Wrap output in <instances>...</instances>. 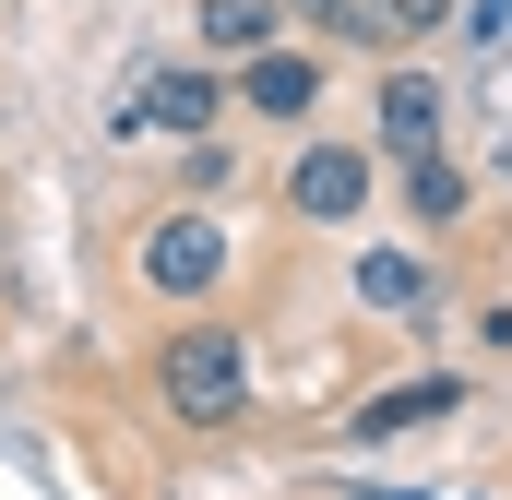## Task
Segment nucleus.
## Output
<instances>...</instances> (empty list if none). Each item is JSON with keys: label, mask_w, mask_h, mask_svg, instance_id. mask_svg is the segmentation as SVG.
Segmentation results:
<instances>
[{"label": "nucleus", "mask_w": 512, "mask_h": 500, "mask_svg": "<svg viewBox=\"0 0 512 500\" xmlns=\"http://www.w3.org/2000/svg\"><path fill=\"white\" fill-rule=\"evenodd\" d=\"M382 143L393 155H441V84L429 72H382Z\"/></svg>", "instance_id": "obj_6"}, {"label": "nucleus", "mask_w": 512, "mask_h": 500, "mask_svg": "<svg viewBox=\"0 0 512 500\" xmlns=\"http://www.w3.org/2000/svg\"><path fill=\"white\" fill-rule=\"evenodd\" d=\"M215 274H227V227L215 215H155L143 227V286L155 298H203Z\"/></svg>", "instance_id": "obj_3"}, {"label": "nucleus", "mask_w": 512, "mask_h": 500, "mask_svg": "<svg viewBox=\"0 0 512 500\" xmlns=\"http://www.w3.org/2000/svg\"><path fill=\"white\" fill-rule=\"evenodd\" d=\"M382 24H393V36H441V24H453V0H382Z\"/></svg>", "instance_id": "obj_12"}, {"label": "nucleus", "mask_w": 512, "mask_h": 500, "mask_svg": "<svg viewBox=\"0 0 512 500\" xmlns=\"http://www.w3.org/2000/svg\"><path fill=\"white\" fill-rule=\"evenodd\" d=\"M215 120H227V84L203 60H155V72H131V96H120V131H215Z\"/></svg>", "instance_id": "obj_2"}, {"label": "nucleus", "mask_w": 512, "mask_h": 500, "mask_svg": "<svg viewBox=\"0 0 512 500\" xmlns=\"http://www.w3.org/2000/svg\"><path fill=\"white\" fill-rule=\"evenodd\" d=\"M286 203H298L310 227H346V215L370 203V155H358V143H310V155L286 167Z\"/></svg>", "instance_id": "obj_4"}, {"label": "nucleus", "mask_w": 512, "mask_h": 500, "mask_svg": "<svg viewBox=\"0 0 512 500\" xmlns=\"http://www.w3.org/2000/svg\"><path fill=\"white\" fill-rule=\"evenodd\" d=\"M465 405V381H405V393H382L370 417H358V441H393V429H429V417H453Z\"/></svg>", "instance_id": "obj_7"}, {"label": "nucleus", "mask_w": 512, "mask_h": 500, "mask_svg": "<svg viewBox=\"0 0 512 500\" xmlns=\"http://www.w3.org/2000/svg\"><path fill=\"white\" fill-rule=\"evenodd\" d=\"M239 108H251V120H310V108H322V60L251 48V60H239Z\"/></svg>", "instance_id": "obj_5"}, {"label": "nucleus", "mask_w": 512, "mask_h": 500, "mask_svg": "<svg viewBox=\"0 0 512 500\" xmlns=\"http://www.w3.org/2000/svg\"><path fill=\"white\" fill-rule=\"evenodd\" d=\"M155 393H167V417H179V429H227V417L251 405V346H239L227 322H191V334H167Z\"/></svg>", "instance_id": "obj_1"}, {"label": "nucleus", "mask_w": 512, "mask_h": 500, "mask_svg": "<svg viewBox=\"0 0 512 500\" xmlns=\"http://www.w3.org/2000/svg\"><path fill=\"white\" fill-rule=\"evenodd\" d=\"M358 298H370V310H429V262H417V250H370V262H358Z\"/></svg>", "instance_id": "obj_9"}, {"label": "nucleus", "mask_w": 512, "mask_h": 500, "mask_svg": "<svg viewBox=\"0 0 512 500\" xmlns=\"http://www.w3.org/2000/svg\"><path fill=\"white\" fill-rule=\"evenodd\" d=\"M191 24H203V48H227V60H251V48H274V0H203Z\"/></svg>", "instance_id": "obj_8"}, {"label": "nucleus", "mask_w": 512, "mask_h": 500, "mask_svg": "<svg viewBox=\"0 0 512 500\" xmlns=\"http://www.w3.org/2000/svg\"><path fill=\"white\" fill-rule=\"evenodd\" d=\"M453 12H465V36H489V48L512 36V0H453Z\"/></svg>", "instance_id": "obj_13"}, {"label": "nucleus", "mask_w": 512, "mask_h": 500, "mask_svg": "<svg viewBox=\"0 0 512 500\" xmlns=\"http://www.w3.org/2000/svg\"><path fill=\"white\" fill-rule=\"evenodd\" d=\"M405 215H417V227H453V215H465V167L405 155Z\"/></svg>", "instance_id": "obj_10"}, {"label": "nucleus", "mask_w": 512, "mask_h": 500, "mask_svg": "<svg viewBox=\"0 0 512 500\" xmlns=\"http://www.w3.org/2000/svg\"><path fill=\"white\" fill-rule=\"evenodd\" d=\"M298 24H322V36H393L382 0H298Z\"/></svg>", "instance_id": "obj_11"}]
</instances>
